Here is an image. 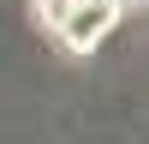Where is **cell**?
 I'll list each match as a JSON object with an SVG mask.
<instances>
[{"mask_svg": "<svg viewBox=\"0 0 149 144\" xmlns=\"http://www.w3.org/2000/svg\"><path fill=\"white\" fill-rule=\"evenodd\" d=\"M36 18H42L72 54H90V48L113 30L119 6L113 0H36Z\"/></svg>", "mask_w": 149, "mask_h": 144, "instance_id": "cell-1", "label": "cell"}, {"mask_svg": "<svg viewBox=\"0 0 149 144\" xmlns=\"http://www.w3.org/2000/svg\"><path fill=\"white\" fill-rule=\"evenodd\" d=\"M113 6H119V12H125V6H149V0H113Z\"/></svg>", "mask_w": 149, "mask_h": 144, "instance_id": "cell-2", "label": "cell"}]
</instances>
